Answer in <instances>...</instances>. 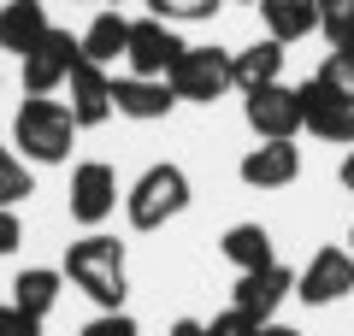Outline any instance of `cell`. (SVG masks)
I'll list each match as a JSON object with an SVG mask.
<instances>
[{
  "mask_svg": "<svg viewBox=\"0 0 354 336\" xmlns=\"http://www.w3.org/2000/svg\"><path fill=\"white\" fill-rule=\"evenodd\" d=\"M65 277H71L77 289H83L88 301L101 312H118L130 295V265H124V242L106 236V230H88V236H77L71 248H65Z\"/></svg>",
  "mask_w": 354,
  "mask_h": 336,
  "instance_id": "cell-1",
  "label": "cell"
},
{
  "mask_svg": "<svg viewBox=\"0 0 354 336\" xmlns=\"http://www.w3.org/2000/svg\"><path fill=\"white\" fill-rule=\"evenodd\" d=\"M12 148H24L30 165H65L77 148V118L65 100L53 95H30L12 118Z\"/></svg>",
  "mask_w": 354,
  "mask_h": 336,
  "instance_id": "cell-2",
  "label": "cell"
},
{
  "mask_svg": "<svg viewBox=\"0 0 354 336\" xmlns=\"http://www.w3.org/2000/svg\"><path fill=\"white\" fill-rule=\"evenodd\" d=\"M183 207H189V171L171 165V160L148 165V171L124 189V218H130V230H165Z\"/></svg>",
  "mask_w": 354,
  "mask_h": 336,
  "instance_id": "cell-3",
  "label": "cell"
},
{
  "mask_svg": "<svg viewBox=\"0 0 354 336\" xmlns=\"http://www.w3.org/2000/svg\"><path fill=\"white\" fill-rule=\"evenodd\" d=\"M171 95L189 106H213L236 88V53L230 48H183V59L171 65Z\"/></svg>",
  "mask_w": 354,
  "mask_h": 336,
  "instance_id": "cell-4",
  "label": "cell"
},
{
  "mask_svg": "<svg viewBox=\"0 0 354 336\" xmlns=\"http://www.w3.org/2000/svg\"><path fill=\"white\" fill-rule=\"evenodd\" d=\"M183 48L189 41L177 36L165 18H130V48H124V65H130V77H171V65L183 59Z\"/></svg>",
  "mask_w": 354,
  "mask_h": 336,
  "instance_id": "cell-5",
  "label": "cell"
},
{
  "mask_svg": "<svg viewBox=\"0 0 354 336\" xmlns=\"http://www.w3.org/2000/svg\"><path fill=\"white\" fill-rule=\"evenodd\" d=\"M242 118H248V130H254L260 142H295V130L307 124V118H301V95H295V88H283V83L248 88Z\"/></svg>",
  "mask_w": 354,
  "mask_h": 336,
  "instance_id": "cell-6",
  "label": "cell"
},
{
  "mask_svg": "<svg viewBox=\"0 0 354 336\" xmlns=\"http://www.w3.org/2000/svg\"><path fill=\"white\" fill-rule=\"evenodd\" d=\"M295 295V272L283 260L272 265H254V272H236V289H230V307L248 312L254 324H272L278 319V307Z\"/></svg>",
  "mask_w": 354,
  "mask_h": 336,
  "instance_id": "cell-7",
  "label": "cell"
},
{
  "mask_svg": "<svg viewBox=\"0 0 354 336\" xmlns=\"http://www.w3.org/2000/svg\"><path fill=\"white\" fill-rule=\"evenodd\" d=\"M77 59H83V41H77L71 30H48V36L18 59V65H24V88H30V95H59L65 77L77 71Z\"/></svg>",
  "mask_w": 354,
  "mask_h": 336,
  "instance_id": "cell-8",
  "label": "cell"
},
{
  "mask_svg": "<svg viewBox=\"0 0 354 336\" xmlns=\"http://www.w3.org/2000/svg\"><path fill=\"white\" fill-rule=\"evenodd\" d=\"M342 295H354V254L348 248H319L295 272V301H307V307H337Z\"/></svg>",
  "mask_w": 354,
  "mask_h": 336,
  "instance_id": "cell-9",
  "label": "cell"
},
{
  "mask_svg": "<svg viewBox=\"0 0 354 336\" xmlns=\"http://www.w3.org/2000/svg\"><path fill=\"white\" fill-rule=\"evenodd\" d=\"M113 212H118V171L106 160H83L71 171V218L83 230H101Z\"/></svg>",
  "mask_w": 354,
  "mask_h": 336,
  "instance_id": "cell-10",
  "label": "cell"
},
{
  "mask_svg": "<svg viewBox=\"0 0 354 336\" xmlns=\"http://www.w3.org/2000/svg\"><path fill=\"white\" fill-rule=\"evenodd\" d=\"M301 118H307V136H319V142H330V148H354V106L342 95H330L319 77H307L301 88Z\"/></svg>",
  "mask_w": 354,
  "mask_h": 336,
  "instance_id": "cell-11",
  "label": "cell"
},
{
  "mask_svg": "<svg viewBox=\"0 0 354 336\" xmlns=\"http://www.w3.org/2000/svg\"><path fill=\"white\" fill-rule=\"evenodd\" d=\"M65 106H71L77 130L106 124V118H113V77H106V65L77 59V71L65 77Z\"/></svg>",
  "mask_w": 354,
  "mask_h": 336,
  "instance_id": "cell-12",
  "label": "cell"
},
{
  "mask_svg": "<svg viewBox=\"0 0 354 336\" xmlns=\"http://www.w3.org/2000/svg\"><path fill=\"white\" fill-rule=\"evenodd\" d=\"M177 95L165 77H113V112L118 118H136V124H160V118H171Z\"/></svg>",
  "mask_w": 354,
  "mask_h": 336,
  "instance_id": "cell-13",
  "label": "cell"
},
{
  "mask_svg": "<svg viewBox=\"0 0 354 336\" xmlns=\"http://www.w3.org/2000/svg\"><path fill=\"white\" fill-rule=\"evenodd\" d=\"M236 177L248 189H290L295 177H301V148H295V142H260V148L242 153Z\"/></svg>",
  "mask_w": 354,
  "mask_h": 336,
  "instance_id": "cell-14",
  "label": "cell"
},
{
  "mask_svg": "<svg viewBox=\"0 0 354 336\" xmlns=\"http://www.w3.org/2000/svg\"><path fill=\"white\" fill-rule=\"evenodd\" d=\"M48 30L53 24H48V6H41V0H6V6H0V53H18V59H24Z\"/></svg>",
  "mask_w": 354,
  "mask_h": 336,
  "instance_id": "cell-15",
  "label": "cell"
},
{
  "mask_svg": "<svg viewBox=\"0 0 354 336\" xmlns=\"http://www.w3.org/2000/svg\"><path fill=\"white\" fill-rule=\"evenodd\" d=\"M260 18H266V36L290 48V41L319 30V0H260Z\"/></svg>",
  "mask_w": 354,
  "mask_h": 336,
  "instance_id": "cell-16",
  "label": "cell"
},
{
  "mask_svg": "<svg viewBox=\"0 0 354 336\" xmlns=\"http://www.w3.org/2000/svg\"><path fill=\"white\" fill-rule=\"evenodd\" d=\"M77 41H83V59L118 65V59H124V48H130V18L124 12H95V24H88Z\"/></svg>",
  "mask_w": 354,
  "mask_h": 336,
  "instance_id": "cell-17",
  "label": "cell"
},
{
  "mask_svg": "<svg viewBox=\"0 0 354 336\" xmlns=\"http://www.w3.org/2000/svg\"><path fill=\"white\" fill-rule=\"evenodd\" d=\"M59 283H65V272H53V265H24L12 277V307H24L30 319H48L53 301H59Z\"/></svg>",
  "mask_w": 354,
  "mask_h": 336,
  "instance_id": "cell-18",
  "label": "cell"
},
{
  "mask_svg": "<svg viewBox=\"0 0 354 336\" xmlns=\"http://www.w3.org/2000/svg\"><path fill=\"white\" fill-rule=\"evenodd\" d=\"M218 248H225V260L236 265V272H254V265H272V260H278V248H272V230H266V224H230Z\"/></svg>",
  "mask_w": 354,
  "mask_h": 336,
  "instance_id": "cell-19",
  "label": "cell"
},
{
  "mask_svg": "<svg viewBox=\"0 0 354 336\" xmlns=\"http://www.w3.org/2000/svg\"><path fill=\"white\" fill-rule=\"evenodd\" d=\"M283 77V41H248V48L236 53V88L248 95V88H260V83H278Z\"/></svg>",
  "mask_w": 354,
  "mask_h": 336,
  "instance_id": "cell-20",
  "label": "cell"
},
{
  "mask_svg": "<svg viewBox=\"0 0 354 336\" xmlns=\"http://www.w3.org/2000/svg\"><path fill=\"white\" fill-rule=\"evenodd\" d=\"M36 195V177H30L24 153L18 148H0V207H18V200Z\"/></svg>",
  "mask_w": 354,
  "mask_h": 336,
  "instance_id": "cell-21",
  "label": "cell"
},
{
  "mask_svg": "<svg viewBox=\"0 0 354 336\" xmlns=\"http://www.w3.org/2000/svg\"><path fill=\"white\" fill-rule=\"evenodd\" d=\"M313 77L330 88V95H342V100L354 106V48H330V53H325V65H319Z\"/></svg>",
  "mask_w": 354,
  "mask_h": 336,
  "instance_id": "cell-22",
  "label": "cell"
},
{
  "mask_svg": "<svg viewBox=\"0 0 354 336\" xmlns=\"http://www.w3.org/2000/svg\"><path fill=\"white\" fill-rule=\"evenodd\" d=\"M319 30H325L330 48H348L354 41V0H319Z\"/></svg>",
  "mask_w": 354,
  "mask_h": 336,
  "instance_id": "cell-23",
  "label": "cell"
},
{
  "mask_svg": "<svg viewBox=\"0 0 354 336\" xmlns=\"http://www.w3.org/2000/svg\"><path fill=\"white\" fill-rule=\"evenodd\" d=\"M225 0H148V12L165 24H195V18H213Z\"/></svg>",
  "mask_w": 354,
  "mask_h": 336,
  "instance_id": "cell-24",
  "label": "cell"
},
{
  "mask_svg": "<svg viewBox=\"0 0 354 336\" xmlns=\"http://www.w3.org/2000/svg\"><path fill=\"white\" fill-rule=\"evenodd\" d=\"M83 336H142V324L118 307V312H95V319L83 324Z\"/></svg>",
  "mask_w": 354,
  "mask_h": 336,
  "instance_id": "cell-25",
  "label": "cell"
},
{
  "mask_svg": "<svg viewBox=\"0 0 354 336\" xmlns=\"http://www.w3.org/2000/svg\"><path fill=\"white\" fill-rule=\"evenodd\" d=\"M0 336H41V319H30L12 301H0Z\"/></svg>",
  "mask_w": 354,
  "mask_h": 336,
  "instance_id": "cell-26",
  "label": "cell"
},
{
  "mask_svg": "<svg viewBox=\"0 0 354 336\" xmlns=\"http://www.w3.org/2000/svg\"><path fill=\"white\" fill-rule=\"evenodd\" d=\"M207 336H260V324L248 319V312H236V307H225L213 324H207Z\"/></svg>",
  "mask_w": 354,
  "mask_h": 336,
  "instance_id": "cell-27",
  "label": "cell"
},
{
  "mask_svg": "<svg viewBox=\"0 0 354 336\" xmlns=\"http://www.w3.org/2000/svg\"><path fill=\"white\" fill-rule=\"evenodd\" d=\"M18 242H24V224H18V212H12V207H0V260H6Z\"/></svg>",
  "mask_w": 354,
  "mask_h": 336,
  "instance_id": "cell-28",
  "label": "cell"
},
{
  "mask_svg": "<svg viewBox=\"0 0 354 336\" xmlns=\"http://www.w3.org/2000/svg\"><path fill=\"white\" fill-rule=\"evenodd\" d=\"M171 336H207V324H201V319H177Z\"/></svg>",
  "mask_w": 354,
  "mask_h": 336,
  "instance_id": "cell-29",
  "label": "cell"
},
{
  "mask_svg": "<svg viewBox=\"0 0 354 336\" xmlns=\"http://www.w3.org/2000/svg\"><path fill=\"white\" fill-rule=\"evenodd\" d=\"M260 336H301V330H295V324H278V319H272V324H260Z\"/></svg>",
  "mask_w": 354,
  "mask_h": 336,
  "instance_id": "cell-30",
  "label": "cell"
},
{
  "mask_svg": "<svg viewBox=\"0 0 354 336\" xmlns=\"http://www.w3.org/2000/svg\"><path fill=\"white\" fill-rule=\"evenodd\" d=\"M337 177H342V189L354 195V148H348V160H342V171H337Z\"/></svg>",
  "mask_w": 354,
  "mask_h": 336,
  "instance_id": "cell-31",
  "label": "cell"
},
{
  "mask_svg": "<svg viewBox=\"0 0 354 336\" xmlns=\"http://www.w3.org/2000/svg\"><path fill=\"white\" fill-rule=\"evenodd\" d=\"M236 6H260V0H236Z\"/></svg>",
  "mask_w": 354,
  "mask_h": 336,
  "instance_id": "cell-32",
  "label": "cell"
},
{
  "mask_svg": "<svg viewBox=\"0 0 354 336\" xmlns=\"http://www.w3.org/2000/svg\"><path fill=\"white\" fill-rule=\"evenodd\" d=\"M348 242H354V230H348Z\"/></svg>",
  "mask_w": 354,
  "mask_h": 336,
  "instance_id": "cell-33",
  "label": "cell"
},
{
  "mask_svg": "<svg viewBox=\"0 0 354 336\" xmlns=\"http://www.w3.org/2000/svg\"><path fill=\"white\" fill-rule=\"evenodd\" d=\"M88 6H95V0H88Z\"/></svg>",
  "mask_w": 354,
  "mask_h": 336,
  "instance_id": "cell-34",
  "label": "cell"
},
{
  "mask_svg": "<svg viewBox=\"0 0 354 336\" xmlns=\"http://www.w3.org/2000/svg\"><path fill=\"white\" fill-rule=\"evenodd\" d=\"M348 48H354V41H348Z\"/></svg>",
  "mask_w": 354,
  "mask_h": 336,
  "instance_id": "cell-35",
  "label": "cell"
},
{
  "mask_svg": "<svg viewBox=\"0 0 354 336\" xmlns=\"http://www.w3.org/2000/svg\"><path fill=\"white\" fill-rule=\"evenodd\" d=\"M113 6H118V0H113Z\"/></svg>",
  "mask_w": 354,
  "mask_h": 336,
  "instance_id": "cell-36",
  "label": "cell"
}]
</instances>
